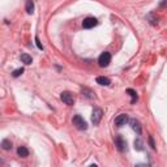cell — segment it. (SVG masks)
<instances>
[{"mask_svg": "<svg viewBox=\"0 0 167 167\" xmlns=\"http://www.w3.org/2000/svg\"><path fill=\"white\" fill-rule=\"evenodd\" d=\"M20 59H21V61L23 63V64H26V65H29V64L33 63V59H31V56H30V55H28V54H22Z\"/></svg>", "mask_w": 167, "mask_h": 167, "instance_id": "11", "label": "cell"}, {"mask_svg": "<svg viewBox=\"0 0 167 167\" xmlns=\"http://www.w3.org/2000/svg\"><path fill=\"white\" fill-rule=\"evenodd\" d=\"M149 142H150V146L153 149H155V145H154V141H153V137H149Z\"/></svg>", "mask_w": 167, "mask_h": 167, "instance_id": "19", "label": "cell"}, {"mask_svg": "<svg viewBox=\"0 0 167 167\" xmlns=\"http://www.w3.org/2000/svg\"><path fill=\"white\" fill-rule=\"evenodd\" d=\"M97 84H99V85H102V86H108L110 84H111V81H110V78H107V77H103V76H99V77H97Z\"/></svg>", "mask_w": 167, "mask_h": 167, "instance_id": "9", "label": "cell"}, {"mask_svg": "<svg viewBox=\"0 0 167 167\" xmlns=\"http://www.w3.org/2000/svg\"><path fill=\"white\" fill-rule=\"evenodd\" d=\"M110 61H111V55H110V52H103L101 56L98 58V64L101 67H107L110 64Z\"/></svg>", "mask_w": 167, "mask_h": 167, "instance_id": "4", "label": "cell"}, {"mask_svg": "<svg viewBox=\"0 0 167 167\" xmlns=\"http://www.w3.org/2000/svg\"><path fill=\"white\" fill-rule=\"evenodd\" d=\"M127 93H128L131 97H132V101H131V103L132 105H134V103L137 102V99H138V95H137V93L134 91L133 89H127Z\"/></svg>", "mask_w": 167, "mask_h": 167, "instance_id": "12", "label": "cell"}, {"mask_svg": "<svg viewBox=\"0 0 167 167\" xmlns=\"http://www.w3.org/2000/svg\"><path fill=\"white\" fill-rule=\"evenodd\" d=\"M102 116H103L102 108L95 107V108L93 110V112H91V122H93V124H94V125H98V124L101 123V120H102Z\"/></svg>", "mask_w": 167, "mask_h": 167, "instance_id": "2", "label": "cell"}, {"mask_svg": "<svg viewBox=\"0 0 167 167\" xmlns=\"http://www.w3.org/2000/svg\"><path fill=\"white\" fill-rule=\"evenodd\" d=\"M129 124H131V128L136 132L138 136L141 134V132H142V127H141V123L137 120V119H131L129 120Z\"/></svg>", "mask_w": 167, "mask_h": 167, "instance_id": "5", "label": "cell"}, {"mask_svg": "<svg viewBox=\"0 0 167 167\" xmlns=\"http://www.w3.org/2000/svg\"><path fill=\"white\" fill-rule=\"evenodd\" d=\"M60 99L65 103V105H68V106H72L73 103H75V98H73V95L70 94L69 91H63L61 94H60Z\"/></svg>", "mask_w": 167, "mask_h": 167, "instance_id": "3", "label": "cell"}, {"mask_svg": "<svg viewBox=\"0 0 167 167\" xmlns=\"http://www.w3.org/2000/svg\"><path fill=\"white\" fill-rule=\"evenodd\" d=\"M134 149H137V150H142L144 148H142V141L140 138H137L136 141H134Z\"/></svg>", "mask_w": 167, "mask_h": 167, "instance_id": "15", "label": "cell"}, {"mask_svg": "<svg viewBox=\"0 0 167 167\" xmlns=\"http://www.w3.org/2000/svg\"><path fill=\"white\" fill-rule=\"evenodd\" d=\"M97 23H98L97 18H94V17H87V18L84 20L82 26H84L85 29H91V28H94V26H97Z\"/></svg>", "mask_w": 167, "mask_h": 167, "instance_id": "7", "label": "cell"}, {"mask_svg": "<svg viewBox=\"0 0 167 167\" xmlns=\"http://www.w3.org/2000/svg\"><path fill=\"white\" fill-rule=\"evenodd\" d=\"M35 44H37V47L39 50H43V46L41 44V42H39V39H38V37H35Z\"/></svg>", "mask_w": 167, "mask_h": 167, "instance_id": "18", "label": "cell"}, {"mask_svg": "<svg viewBox=\"0 0 167 167\" xmlns=\"http://www.w3.org/2000/svg\"><path fill=\"white\" fill-rule=\"evenodd\" d=\"M129 122V119H128V115H125V114H122V115H119L116 119H115V125L116 127H123V125H125L127 123Z\"/></svg>", "mask_w": 167, "mask_h": 167, "instance_id": "6", "label": "cell"}, {"mask_svg": "<svg viewBox=\"0 0 167 167\" xmlns=\"http://www.w3.org/2000/svg\"><path fill=\"white\" fill-rule=\"evenodd\" d=\"M23 73V68H18V69H16V70H13V77H18V76H21Z\"/></svg>", "mask_w": 167, "mask_h": 167, "instance_id": "16", "label": "cell"}, {"mask_svg": "<svg viewBox=\"0 0 167 167\" xmlns=\"http://www.w3.org/2000/svg\"><path fill=\"white\" fill-rule=\"evenodd\" d=\"M72 123H73V125L76 127V128L80 129V131L87 129V124H86V122L84 120V117L81 115H75L73 119H72Z\"/></svg>", "mask_w": 167, "mask_h": 167, "instance_id": "1", "label": "cell"}, {"mask_svg": "<svg viewBox=\"0 0 167 167\" xmlns=\"http://www.w3.org/2000/svg\"><path fill=\"white\" fill-rule=\"evenodd\" d=\"M2 148H3L4 150L12 149V142H11L9 140H3V141H2Z\"/></svg>", "mask_w": 167, "mask_h": 167, "instance_id": "14", "label": "cell"}, {"mask_svg": "<svg viewBox=\"0 0 167 167\" xmlns=\"http://www.w3.org/2000/svg\"><path fill=\"white\" fill-rule=\"evenodd\" d=\"M82 93H84V94L86 95L87 98H93V97H94V95H91L93 93H91L90 90H87V89H82Z\"/></svg>", "mask_w": 167, "mask_h": 167, "instance_id": "17", "label": "cell"}, {"mask_svg": "<svg viewBox=\"0 0 167 167\" xmlns=\"http://www.w3.org/2000/svg\"><path fill=\"white\" fill-rule=\"evenodd\" d=\"M115 145H116V148H117L119 152H124V150L127 149V142L123 140L122 136H117V137L115 138Z\"/></svg>", "mask_w": 167, "mask_h": 167, "instance_id": "8", "label": "cell"}, {"mask_svg": "<svg viewBox=\"0 0 167 167\" xmlns=\"http://www.w3.org/2000/svg\"><path fill=\"white\" fill-rule=\"evenodd\" d=\"M17 154H18V157H21V158H26V157L29 155V150H28L25 146H20V148L17 149Z\"/></svg>", "mask_w": 167, "mask_h": 167, "instance_id": "10", "label": "cell"}, {"mask_svg": "<svg viewBox=\"0 0 167 167\" xmlns=\"http://www.w3.org/2000/svg\"><path fill=\"white\" fill-rule=\"evenodd\" d=\"M34 12V3L33 0H26V13L31 14Z\"/></svg>", "mask_w": 167, "mask_h": 167, "instance_id": "13", "label": "cell"}]
</instances>
